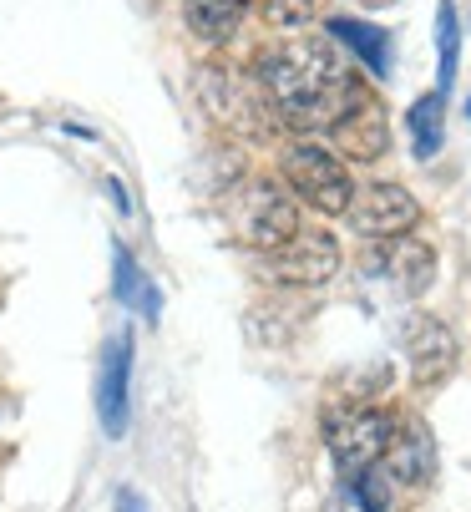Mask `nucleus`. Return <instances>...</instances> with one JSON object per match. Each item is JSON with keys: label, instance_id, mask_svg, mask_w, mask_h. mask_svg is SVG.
I'll list each match as a JSON object with an SVG mask.
<instances>
[{"label": "nucleus", "instance_id": "obj_18", "mask_svg": "<svg viewBox=\"0 0 471 512\" xmlns=\"http://www.w3.org/2000/svg\"><path fill=\"white\" fill-rule=\"evenodd\" d=\"M436 51H441V71H436V92L446 97L456 87V61H461V16L451 0L436 6Z\"/></svg>", "mask_w": 471, "mask_h": 512}, {"label": "nucleus", "instance_id": "obj_20", "mask_svg": "<svg viewBox=\"0 0 471 512\" xmlns=\"http://www.w3.org/2000/svg\"><path fill=\"white\" fill-rule=\"evenodd\" d=\"M264 16H269L279 31H294V26H309L314 0H264Z\"/></svg>", "mask_w": 471, "mask_h": 512}, {"label": "nucleus", "instance_id": "obj_16", "mask_svg": "<svg viewBox=\"0 0 471 512\" xmlns=\"http://www.w3.org/2000/svg\"><path fill=\"white\" fill-rule=\"evenodd\" d=\"M112 269H117V284H112V295L127 305V310H137V315H147V325L157 320V315H163V300H157V284L137 269V259L117 244L112 249Z\"/></svg>", "mask_w": 471, "mask_h": 512}, {"label": "nucleus", "instance_id": "obj_15", "mask_svg": "<svg viewBox=\"0 0 471 512\" xmlns=\"http://www.w3.org/2000/svg\"><path fill=\"white\" fill-rule=\"evenodd\" d=\"M254 11V0H183V16H188V31L208 46H228L239 36L244 16Z\"/></svg>", "mask_w": 471, "mask_h": 512}, {"label": "nucleus", "instance_id": "obj_17", "mask_svg": "<svg viewBox=\"0 0 471 512\" xmlns=\"http://www.w3.org/2000/svg\"><path fill=\"white\" fill-rule=\"evenodd\" d=\"M441 122H446V97L441 92H426V97L411 102L406 127H411V148H416L421 163H431L441 153Z\"/></svg>", "mask_w": 471, "mask_h": 512}, {"label": "nucleus", "instance_id": "obj_13", "mask_svg": "<svg viewBox=\"0 0 471 512\" xmlns=\"http://www.w3.org/2000/svg\"><path fill=\"white\" fill-rule=\"evenodd\" d=\"M385 274L396 279L401 295H426L431 279H436V249L426 239H416V234L390 239L385 244Z\"/></svg>", "mask_w": 471, "mask_h": 512}, {"label": "nucleus", "instance_id": "obj_11", "mask_svg": "<svg viewBox=\"0 0 471 512\" xmlns=\"http://www.w3.org/2000/svg\"><path fill=\"white\" fill-rule=\"evenodd\" d=\"M335 132V158L345 163H380L385 153H390V117H385V107L375 102V97H365L340 127H330Z\"/></svg>", "mask_w": 471, "mask_h": 512}, {"label": "nucleus", "instance_id": "obj_3", "mask_svg": "<svg viewBox=\"0 0 471 512\" xmlns=\"http://www.w3.org/2000/svg\"><path fill=\"white\" fill-rule=\"evenodd\" d=\"M193 92L203 102V112L228 127V132H239V137H269L279 122H274V107L264 102V92L254 82H244L233 66L223 61H203L193 71Z\"/></svg>", "mask_w": 471, "mask_h": 512}, {"label": "nucleus", "instance_id": "obj_4", "mask_svg": "<svg viewBox=\"0 0 471 512\" xmlns=\"http://www.w3.org/2000/svg\"><path fill=\"white\" fill-rule=\"evenodd\" d=\"M228 213H233V234L259 254H274L299 234V203L274 178H249L228 198Z\"/></svg>", "mask_w": 471, "mask_h": 512}, {"label": "nucleus", "instance_id": "obj_14", "mask_svg": "<svg viewBox=\"0 0 471 512\" xmlns=\"http://www.w3.org/2000/svg\"><path fill=\"white\" fill-rule=\"evenodd\" d=\"M325 31H330L350 56L365 61L370 77H390V66H396V51H390V36H385L380 26H370V21H360V16H330Z\"/></svg>", "mask_w": 471, "mask_h": 512}, {"label": "nucleus", "instance_id": "obj_9", "mask_svg": "<svg viewBox=\"0 0 471 512\" xmlns=\"http://www.w3.org/2000/svg\"><path fill=\"white\" fill-rule=\"evenodd\" d=\"M401 345H406V360H411V376L421 386H436V381H446L456 371L461 345H456L451 325L436 320V315H411L406 330H401Z\"/></svg>", "mask_w": 471, "mask_h": 512}, {"label": "nucleus", "instance_id": "obj_8", "mask_svg": "<svg viewBox=\"0 0 471 512\" xmlns=\"http://www.w3.org/2000/svg\"><path fill=\"white\" fill-rule=\"evenodd\" d=\"M370 97V82L360 77V71L350 66L345 77H335L330 87H320L314 97H304L299 107H289V112H279V122L284 127H294V132H304V137H314V132H330V127H340L360 102Z\"/></svg>", "mask_w": 471, "mask_h": 512}, {"label": "nucleus", "instance_id": "obj_22", "mask_svg": "<svg viewBox=\"0 0 471 512\" xmlns=\"http://www.w3.org/2000/svg\"><path fill=\"white\" fill-rule=\"evenodd\" d=\"M117 512H147V507H142V497H137L132 487H122V492H117Z\"/></svg>", "mask_w": 471, "mask_h": 512}, {"label": "nucleus", "instance_id": "obj_10", "mask_svg": "<svg viewBox=\"0 0 471 512\" xmlns=\"http://www.w3.org/2000/svg\"><path fill=\"white\" fill-rule=\"evenodd\" d=\"M97 416L107 436L127 431L132 416V335H112L102 350V371H97Z\"/></svg>", "mask_w": 471, "mask_h": 512}, {"label": "nucleus", "instance_id": "obj_12", "mask_svg": "<svg viewBox=\"0 0 471 512\" xmlns=\"http://www.w3.org/2000/svg\"><path fill=\"white\" fill-rule=\"evenodd\" d=\"M380 467L390 472V482H396V487H421L436 472V442H431V431L421 421H406L396 431V442H390V452L380 457Z\"/></svg>", "mask_w": 471, "mask_h": 512}, {"label": "nucleus", "instance_id": "obj_2", "mask_svg": "<svg viewBox=\"0 0 471 512\" xmlns=\"http://www.w3.org/2000/svg\"><path fill=\"white\" fill-rule=\"evenodd\" d=\"M320 431H325V447H330L335 467H340L345 477H360L365 467H375V462L390 452L401 421L390 416L385 406H375V401L350 396V401H330V406L320 411Z\"/></svg>", "mask_w": 471, "mask_h": 512}, {"label": "nucleus", "instance_id": "obj_24", "mask_svg": "<svg viewBox=\"0 0 471 512\" xmlns=\"http://www.w3.org/2000/svg\"><path fill=\"white\" fill-rule=\"evenodd\" d=\"M466 117H471V102H466Z\"/></svg>", "mask_w": 471, "mask_h": 512}, {"label": "nucleus", "instance_id": "obj_1", "mask_svg": "<svg viewBox=\"0 0 471 512\" xmlns=\"http://www.w3.org/2000/svg\"><path fill=\"white\" fill-rule=\"evenodd\" d=\"M345 61H340V46L325 41V36H289V41H274L269 51H259L254 61V87L264 92V102L279 112L299 107L304 97H314L320 87H330L335 77H345Z\"/></svg>", "mask_w": 471, "mask_h": 512}, {"label": "nucleus", "instance_id": "obj_7", "mask_svg": "<svg viewBox=\"0 0 471 512\" xmlns=\"http://www.w3.org/2000/svg\"><path fill=\"white\" fill-rule=\"evenodd\" d=\"M350 224L365 239H406L421 229V203L401 183H370L350 203Z\"/></svg>", "mask_w": 471, "mask_h": 512}, {"label": "nucleus", "instance_id": "obj_19", "mask_svg": "<svg viewBox=\"0 0 471 512\" xmlns=\"http://www.w3.org/2000/svg\"><path fill=\"white\" fill-rule=\"evenodd\" d=\"M350 497L360 502V512H390V502H396V482H390V472L375 462L360 477H350Z\"/></svg>", "mask_w": 471, "mask_h": 512}, {"label": "nucleus", "instance_id": "obj_21", "mask_svg": "<svg viewBox=\"0 0 471 512\" xmlns=\"http://www.w3.org/2000/svg\"><path fill=\"white\" fill-rule=\"evenodd\" d=\"M107 193H112V203H117V213H132V198H127V188H122V178H107Z\"/></svg>", "mask_w": 471, "mask_h": 512}, {"label": "nucleus", "instance_id": "obj_5", "mask_svg": "<svg viewBox=\"0 0 471 512\" xmlns=\"http://www.w3.org/2000/svg\"><path fill=\"white\" fill-rule=\"evenodd\" d=\"M284 183H289V198L294 203H309L314 213H325V218L350 213V203H355L350 168L330 148L309 142V137H299V142H289V148H284Z\"/></svg>", "mask_w": 471, "mask_h": 512}, {"label": "nucleus", "instance_id": "obj_6", "mask_svg": "<svg viewBox=\"0 0 471 512\" xmlns=\"http://www.w3.org/2000/svg\"><path fill=\"white\" fill-rule=\"evenodd\" d=\"M264 274L284 289H320L340 274V244L325 229H314V234L299 229L284 249L264 254Z\"/></svg>", "mask_w": 471, "mask_h": 512}, {"label": "nucleus", "instance_id": "obj_23", "mask_svg": "<svg viewBox=\"0 0 471 512\" xmlns=\"http://www.w3.org/2000/svg\"><path fill=\"white\" fill-rule=\"evenodd\" d=\"M365 6H396V0H365Z\"/></svg>", "mask_w": 471, "mask_h": 512}]
</instances>
